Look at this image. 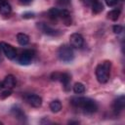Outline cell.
<instances>
[{"label": "cell", "mask_w": 125, "mask_h": 125, "mask_svg": "<svg viewBox=\"0 0 125 125\" xmlns=\"http://www.w3.org/2000/svg\"><path fill=\"white\" fill-rule=\"evenodd\" d=\"M113 110L115 113H119L120 111H122L125 107V97L122 95L120 97H118L114 102H113Z\"/></svg>", "instance_id": "cell-9"}, {"label": "cell", "mask_w": 125, "mask_h": 125, "mask_svg": "<svg viewBox=\"0 0 125 125\" xmlns=\"http://www.w3.org/2000/svg\"><path fill=\"white\" fill-rule=\"evenodd\" d=\"M17 41L20 45L21 46H24L26 44H28L29 42V37L28 35H26L25 33H18L17 35Z\"/></svg>", "instance_id": "cell-15"}, {"label": "cell", "mask_w": 125, "mask_h": 125, "mask_svg": "<svg viewBox=\"0 0 125 125\" xmlns=\"http://www.w3.org/2000/svg\"><path fill=\"white\" fill-rule=\"evenodd\" d=\"M69 42H70V45L72 47H75V48H80L83 46L84 44V38L81 34L79 33H73L70 35L69 37Z\"/></svg>", "instance_id": "cell-8"}, {"label": "cell", "mask_w": 125, "mask_h": 125, "mask_svg": "<svg viewBox=\"0 0 125 125\" xmlns=\"http://www.w3.org/2000/svg\"><path fill=\"white\" fill-rule=\"evenodd\" d=\"M37 27L45 34L47 35H51V36H56V35H59L60 34V30H57V29H54L52 28L50 25L44 23V22H38L37 24Z\"/></svg>", "instance_id": "cell-6"}, {"label": "cell", "mask_w": 125, "mask_h": 125, "mask_svg": "<svg viewBox=\"0 0 125 125\" xmlns=\"http://www.w3.org/2000/svg\"><path fill=\"white\" fill-rule=\"evenodd\" d=\"M73 91H74V93L75 94H83L84 92H85V86L82 84V83H80V82H77V83H75L74 84V86H73Z\"/></svg>", "instance_id": "cell-20"}, {"label": "cell", "mask_w": 125, "mask_h": 125, "mask_svg": "<svg viewBox=\"0 0 125 125\" xmlns=\"http://www.w3.org/2000/svg\"><path fill=\"white\" fill-rule=\"evenodd\" d=\"M58 57L62 62H70L74 59V53L70 46L64 44L58 50Z\"/></svg>", "instance_id": "cell-3"}, {"label": "cell", "mask_w": 125, "mask_h": 125, "mask_svg": "<svg viewBox=\"0 0 125 125\" xmlns=\"http://www.w3.org/2000/svg\"><path fill=\"white\" fill-rule=\"evenodd\" d=\"M3 84H4L5 88H8V89L14 88L15 85H16V78H15V76L12 75V74L7 75L4 78V80H3Z\"/></svg>", "instance_id": "cell-11"}, {"label": "cell", "mask_w": 125, "mask_h": 125, "mask_svg": "<svg viewBox=\"0 0 125 125\" xmlns=\"http://www.w3.org/2000/svg\"><path fill=\"white\" fill-rule=\"evenodd\" d=\"M60 15H61V10L58 8H51L48 12V16L51 20L56 21L58 19H60Z\"/></svg>", "instance_id": "cell-16"}, {"label": "cell", "mask_w": 125, "mask_h": 125, "mask_svg": "<svg viewBox=\"0 0 125 125\" xmlns=\"http://www.w3.org/2000/svg\"><path fill=\"white\" fill-rule=\"evenodd\" d=\"M113 32L115 33V34H120L122 31H123V26L122 25H119V24H116V25H114L113 26Z\"/></svg>", "instance_id": "cell-21"}, {"label": "cell", "mask_w": 125, "mask_h": 125, "mask_svg": "<svg viewBox=\"0 0 125 125\" xmlns=\"http://www.w3.org/2000/svg\"><path fill=\"white\" fill-rule=\"evenodd\" d=\"M96 1H97V0H82V2L84 3V5L89 6V7H92V5H93Z\"/></svg>", "instance_id": "cell-26"}, {"label": "cell", "mask_w": 125, "mask_h": 125, "mask_svg": "<svg viewBox=\"0 0 125 125\" xmlns=\"http://www.w3.org/2000/svg\"><path fill=\"white\" fill-rule=\"evenodd\" d=\"M71 104L74 106L81 107L84 109V111L88 113H93L97 111L98 109V104L97 103L90 99V98H85V97H77V98H72L71 99Z\"/></svg>", "instance_id": "cell-1"}, {"label": "cell", "mask_w": 125, "mask_h": 125, "mask_svg": "<svg viewBox=\"0 0 125 125\" xmlns=\"http://www.w3.org/2000/svg\"><path fill=\"white\" fill-rule=\"evenodd\" d=\"M0 124H3V123H2V122H0Z\"/></svg>", "instance_id": "cell-30"}, {"label": "cell", "mask_w": 125, "mask_h": 125, "mask_svg": "<svg viewBox=\"0 0 125 125\" xmlns=\"http://www.w3.org/2000/svg\"><path fill=\"white\" fill-rule=\"evenodd\" d=\"M60 19H62V20L64 21V23H65L66 25L71 24V18H70V14H69V12H68L67 10H65V9H62V10H61Z\"/></svg>", "instance_id": "cell-13"}, {"label": "cell", "mask_w": 125, "mask_h": 125, "mask_svg": "<svg viewBox=\"0 0 125 125\" xmlns=\"http://www.w3.org/2000/svg\"><path fill=\"white\" fill-rule=\"evenodd\" d=\"M92 11L95 13V14H99V13H101L103 10H104V5L99 1V0H97L93 5H92Z\"/></svg>", "instance_id": "cell-19"}, {"label": "cell", "mask_w": 125, "mask_h": 125, "mask_svg": "<svg viewBox=\"0 0 125 125\" xmlns=\"http://www.w3.org/2000/svg\"><path fill=\"white\" fill-rule=\"evenodd\" d=\"M11 112H12V114L17 118V119H19V120H24L25 119V115H24V113L22 112V110L19 107V106H15V107H13L12 109H11Z\"/></svg>", "instance_id": "cell-14"}, {"label": "cell", "mask_w": 125, "mask_h": 125, "mask_svg": "<svg viewBox=\"0 0 125 125\" xmlns=\"http://www.w3.org/2000/svg\"><path fill=\"white\" fill-rule=\"evenodd\" d=\"M111 68V62L109 61H104L96 67L97 80L100 83H106L109 79V72Z\"/></svg>", "instance_id": "cell-2"}, {"label": "cell", "mask_w": 125, "mask_h": 125, "mask_svg": "<svg viewBox=\"0 0 125 125\" xmlns=\"http://www.w3.org/2000/svg\"><path fill=\"white\" fill-rule=\"evenodd\" d=\"M78 124V122H76V121H69V124Z\"/></svg>", "instance_id": "cell-29"}, {"label": "cell", "mask_w": 125, "mask_h": 125, "mask_svg": "<svg viewBox=\"0 0 125 125\" xmlns=\"http://www.w3.org/2000/svg\"><path fill=\"white\" fill-rule=\"evenodd\" d=\"M50 109L53 112H59L62 109V104L59 100H54L50 103Z\"/></svg>", "instance_id": "cell-17"}, {"label": "cell", "mask_w": 125, "mask_h": 125, "mask_svg": "<svg viewBox=\"0 0 125 125\" xmlns=\"http://www.w3.org/2000/svg\"><path fill=\"white\" fill-rule=\"evenodd\" d=\"M25 100L33 107H40L42 104V98L35 94H28L25 97Z\"/></svg>", "instance_id": "cell-7"}, {"label": "cell", "mask_w": 125, "mask_h": 125, "mask_svg": "<svg viewBox=\"0 0 125 125\" xmlns=\"http://www.w3.org/2000/svg\"><path fill=\"white\" fill-rule=\"evenodd\" d=\"M31 1H32V0H20V2H21V4H24V5H26V4H29Z\"/></svg>", "instance_id": "cell-27"}, {"label": "cell", "mask_w": 125, "mask_h": 125, "mask_svg": "<svg viewBox=\"0 0 125 125\" xmlns=\"http://www.w3.org/2000/svg\"><path fill=\"white\" fill-rule=\"evenodd\" d=\"M57 3L61 7H65V6H67L70 3V0H58Z\"/></svg>", "instance_id": "cell-23"}, {"label": "cell", "mask_w": 125, "mask_h": 125, "mask_svg": "<svg viewBox=\"0 0 125 125\" xmlns=\"http://www.w3.org/2000/svg\"><path fill=\"white\" fill-rule=\"evenodd\" d=\"M3 88H5L4 87V84H3V81H0V90H2Z\"/></svg>", "instance_id": "cell-28"}, {"label": "cell", "mask_w": 125, "mask_h": 125, "mask_svg": "<svg viewBox=\"0 0 125 125\" xmlns=\"http://www.w3.org/2000/svg\"><path fill=\"white\" fill-rule=\"evenodd\" d=\"M120 10L119 9H114V10H111L107 13V18L110 19L111 21H117L119 16H120Z\"/></svg>", "instance_id": "cell-18"}, {"label": "cell", "mask_w": 125, "mask_h": 125, "mask_svg": "<svg viewBox=\"0 0 125 125\" xmlns=\"http://www.w3.org/2000/svg\"><path fill=\"white\" fill-rule=\"evenodd\" d=\"M119 2V0H105V3L107 6L109 7H112V6H115L117 3Z\"/></svg>", "instance_id": "cell-24"}, {"label": "cell", "mask_w": 125, "mask_h": 125, "mask_svg": "<svg viewBox=\"0 0 125 125\" xmlns=\"http://www.w3.org/2000/svg\"><path fill=\"white\" fill-rule=\"evenodd\" d=\"M11 12H12L11 5L6 0L0 1V14L2 16H9L11 14Z\"/></svg>", "instance_id": "cell-10"}, {"label": "cell", "mask_w": 125, "mask_h": 125, "mask_svg": "<svg viewBox=\"0 0 125 125\" xmlns=\"http://www.w3.org/2000/svg\"><path fill=\"white\" fill-rule=\"evenodd\" d=\"M59 80L62 83L64 89L67 91L69 89V83H70V75L68 73H61Z\"/></svg>", "instance_id": "cell-12"}, {"label": "cell", "mask_w": 125, "mask_h": 125, "mask_svg": "<svg viewBox=\"0 0 125 125\" xmlns=\"http://www.w3.org/2000/svg\"><path fill=\"white\" fill-rule=\"evenodd\" d=\"M0 46H1V48H2V50L4 52V54H5V56L8 59L13 60V59H15L17 57V51H16V49L12 45L7 44L5 42H1L0 43Z\"/></svg>", "instance_id": "cell-5"}, {"label": "cell", "mask_w": 125, "mask_h": 125, "mask_svg": "<svg viewBox=\"0 0 125 125\" xmlns=\"http://www.w3.org/2000/svg\"><path fill=\"white\" fill-rule=\"evenodd\" d=\"M33 57H34L33 51H31V50H25L24 52H22L21 54V56L18 59V62H19V63H21L22 65H27V64H29L31 62Z\"/></svg>", "instance_id": "cell-4"}, {"label": "cell", "mask_w": 125, "mask_h": 125, "mask_svg": "<svg viewBox=\"0 0 125 125\" xmlns=\"http://www.w3.org/2000/svg\"><path fill=\"white\" fill-rule=\"evenodd\" d=\"M11 94H12V91H11L10 89H7V90L3 91V92L0 94V98H1V99H5V98L11 96Z\"/></svg>", "instance_id": "cell-22"}, {"label": "cell", "mask_w": 125, "mask_h": 125, "mask_svg": "<svg viewBox=\"0 0 125 125\" xmlns=\"http://www.w3.org/2000/svg\"><path fill=\"white\" fill-rule=\"evenodd\" d=\"M33 17H34V13H32V12H26V13L22 14V18L23 19H31Z\"/></svg>", "instance_id": "cell-25"}]
</instances>
